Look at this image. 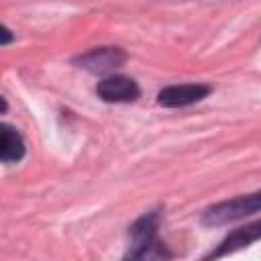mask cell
I'll return each instance as SVG.
<instances>
[{"label":"cell","instance_id":"cell-2","mask_svg":"<svg viewBox=\"0 0 261 261\" xmlns=\"http://www.w3.org/2000/svg\"><path fill=\"white\" fill-rule=\"evenodd\" d=\"M208 92L210 88L204 84H179V86L163 88L157 96V102L167 108H177V106H188L202 100L204 96H208Z\"/></svg>","mask_w":261,"mask_h":261},{"label":"cell","instance_id":"cell-6","mask_svg":"<svg viewBox=\"0 0 261 261\" xmlns=\"http://www.w3.org/2000/svg\"><path fill=\"white\" fill-rule=\"evenodd\" d=\"M24 155V143L22 137L8 124L2 126V135H0V157L4 163L10 161H18Z\"/></svg>","mask_w":261,"mask_h":261},{"label":"cell","instance_id":"cell-5","mask_svg":"<svg viewBox=\"0 0 261 261\" xmlns=\"http://www.w3.org/2000/svg\"><path fill=\"white\" fill-rule=\"evenodd\" d=\"M122 61H124V53L118 49H96L80 59L82 67H86L90 71L112 69V67H118Z\"/></svg>","mask_w":261,"mask_h":261},{"label":"cell","instance_id":"cell-8","mask_svg":"<svg viewBox=\"0 0 261 261\" xmlns=\"http://www.w3.org/2000/svg\"><path fill=\"white\" fill-rule=\"evenodd\" d=\"M8 41H10V31L8 29H2V43L6 45Z\"/></svg>","mask_w":261,"mask_h":261},{"label":"cell","instance_id":"cell-3","mask_svg":"<svg viewBox=\"0 0 261 261\" xmlns=\"http://www.w3.org/2000/svg\"><path fill=\"white\" fill-rule=\"evenodd\" d=\"M98 96L104 102H133L139 98V86L124 75H110L98 82Z\"/></svg>","mask_w":261,"mask_h":261},{"label":"cell","instance_id":"cell-7","mask_svg":"<svg viewBox=\"0 0 261 261\" xmlns=\"http://www.w3.org/2000/svg\"><path fill=\"white\" fill-rule=\"evenodd\" d=\"M153 239H155V218L145 216L133 226V241H135V249H137L133 255H141L143 251H147L151 247Z\"/></svg>","mask_w":261,"mask_h":261},{"label":"cell","instance_id":"cell-1","mask_svg":"<svg viewBox=\"0 0 261 261\" xmlns=\"http://www.w3.org/2000/svg\"><path fill=\"white\" fill-rule=\"evenodd\" d=\"M259 210H261V192L241 196V198H234V200L212 206L204 214V222L206 224H224V222H230V220H239L247 214L259 212Z\"/></svg>","mask_w":261,"mask_h":261},{"label":"cell","instance_id":"cell-4","mask_svg":"<svg viewBox=\"0 0 261 261\" xmlns=\"http://www.w3.org/2000/svg\"><path fill=\"white\" fill-rule=\"evenodd\" d=\"M257 239H261V220L251 222V224H247V226L237 228L234 232H230V234L222 241V245L212 253V257H220V255L232 253V251H237V249H243V247L251 245V243L257 241Z\"/></svg>","mask_w":261,"mask_h":261}]
</instances>
